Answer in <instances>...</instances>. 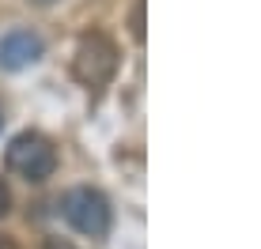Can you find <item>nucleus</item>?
<instances>
[{
	"label": "nucleus",
	"mask_w": 261,
	"mask_h": 249,
	"mask_svg": "<svg viewBox=\"0 0 261 249\" xmlns=\"http://www.w3.org/2000/svg\"><path fill=\"white\" fill-rule=\"evenodd\" d=\"M133 38H144V0H137V8H133Z\"/></svg>",
	"instance_id": "nucleus-5"
},
{
	"label": "nucleus",
	"mask_w": 261,
	"mask_h": 249,
	"mask_svg": "<svg viewBox=\"0 0 261 249\" xmlns=\"http://www.w3.org/2000/svg\"><path fill=\"white\" fill-rule=\"evenodd\" d=\"M0 249H15V242H12V238H4V234H0Z\"/></svg>",
	"instance_id": "nucleus-8"
},
{
	"label": "nucleus",
	"mask_w": 261,
	"mask_h": 249,
	"mask_svg": "<svg viewBox=\"0 0 261 249\" xmlns=\"http://www.w3.org/2000/svg\"><path fill=\"white\" fill-rule=\"evenodd\" d=\"M61 211H65V219L87 238H102L106 230H110V200L98 189H91V185L68 189L65 200H61Z\"/></svg>",
	"instance_id": "nucleus-3"
},
{
	"label": "nucleus",
	"mask_w": 261,
	"mask_h": 249,
	"mask_svg": "<svg viewBox=\"0 0 261 249\" xmlns=\"http://www.w3.org/2000/svg\"><path fill=\"white\" fill-rule=\"evenodd\" d=\"M118 72V46L110 34L87 30L76 42V57H72V76L84 87H106Z\"/></svg>",
	"instance_id": "nucleus-1"
},
{
	"label": "nucleus",
	"mask_w": 261,
	"mask_h": 249,
	"mask_svg": "<svg viewBox=\"0 0 261 249\" xmlns=\"http://www.w3.org/2000/svg\"><path fill=\"white\" fill-rule=\"evenodd\" d=\"M42 249H76V245H72V242H61V238H53V242H46Z\"/></svg>",
	"instance_id": "nucleus-7"
},
{
	"label": "nucleus",
	"mask_w": 261,
	"mask_h": 249,
	"mask_svg": "<svg viewBox=\"0 0 261 249\" xmlns=\"http://www.w3.org/2000/svg\"><path fill=\"white\" fill-rule=\"evenodd\" d=\"M8 170L27 177V181H46L57 170V151L42 132H19V136L8 144Z\"/></svg>",
	"instance_id": "nucleus-2"
},
{
	"label": "nucleus",
	"mask_w": 261,
	"mask_h": 249,
	"mask_svg": "<svg viewBox=\"0 0 261 249\" xmlns=\"http://www.w3.org/2000/svg\"><path fill=\"white\" fill-rule=\"evenodd\" d=\"M42 38L34 30H8L0 38V68L8 72H19V68H31L34 60L42 57Z\"/></svg>",
	"instance_id": "nucleus-4"
},
{
	"label": "nucleus",
	"mask_w": 261,
	"mask_h": 249,
	"mask_svg": "<svg viewBox=\"0 0 261 249\" xmlns=\"http://www.w3.org/2000/svg\"><path fill=\"white\" fill-rule=\"evenodd\" d=\"M8 208H12V193H8V185L0 181V215H8Z\"/></svg>",
	"instance_id": "nucleus-6"
},
{
	"label": "nucleus",
	"mask_w": 261,
	"mask_h": 249,
	"mask_svg": "<svg viewBox=\"0 0 261 249\" xmlns=\"http://www.w3.org/2000/svg\"><path fill=\"white\" fill-rule=\"evenodd\" d=\"M34 4H49V0H34Z\"/></svg>",
	"instance_id": "nucleus-9"
},
{
	"label": "nucleus",
	"mask_w": 261,
	"mask_h": 249,
	"mask_svg": "<svg viewBox=\"0 0 261 249\" xmlns=\"http://www.w3.org/2000/svg\"><path fill=\"white\" fill-rule=\"evenodd\" d=\"M0 124H4V113H0Z\"/></svg>",
	"instance_id": "nucleus-10"
}]
</instances>
